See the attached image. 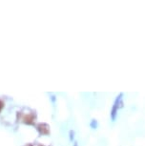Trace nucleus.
<instances>
[{"label":"nucleus","mask_w":145,"mask_h":146,"mask_svg":"<svg viewBox=\"0 0 145 146\" xmlns=\"http://www.w3.org/2000/svg\"><path fill=\"white\" fill-rule=\"evenodd\" d=\"M122 96L123 94H119V96H117L116 100L114 102V105L112 107V110H111V118L112 120L115 121L117 118V113H119V110L121 108L122 105H123V102H122Z\"/></svg>","instance_id":"f257e3e1"},{"label":"nucleus","mask_w":145,"mask_h":146,"mask_svg":"<svg viewBox=\"0 0 145 146\" xmlns=\"http://www.w3.org/2000/svg\"><path fill=\"white\" fill-rule=\"evenodd\" d=\"M38 146H44V145H38Z\"/></svg>","instance_id":"423d86ee"},{"label":"nucleus","mask_w":145,"mask_h":146,"mask_svg":"<svg viewBox=\"0 0 145 146\" xmlns=\"http://www.w3.org/2000/svg\"><path fill=\"white\" fill-rule=\"evenodd\" d=\"M4 108V102L2 100H0V112L2 111V109Z\"/></svg>","instance_id":"20e7f679"},{"label":"nucleus","mask_w":145,"mask_h":146,"mask_svg":"<svg viewBox=\"0 0 145 146\" xmlns=\"http://www.w3.org/2000/svg\"><path fill=\"white\" fill-rule=\"evenodd\" d=\"M36 129H37V131L39 132V134L43 135V136H48V135L51 133L50 126H49L47 123H38L36 125Z\"/></svg>","instance_id":"f03ea898"},{"label":"nucleus","mask_w":145,"mask_h":146,"mask_svg":"<svg viewBox=\"0 0 145 146\" xmlns=\"http://www.w3.org/2000/svg\"><path fill=\"white\" fill-rule=\"evenodd\" d=\"M35 117H35V114H34V113H28V114L24 115V117H22V120L25 123H27V124H32Z\"/></svg>","instance_id":"7ed1b4c3"},{"label":"nucleus","mask_w":145,"mask_h":146,"mask_svg":"<svg viewBox=\"0 0 145 146\" xmlns=\"http://www.w3.org/2000/svg\"><path fill=\"white\" fill-rule=\"evenodd\" d=\"M24 146H32V144H31V143H27V144H25Z\"/></svg>","instance_id":"39448f33"}]
</instances>
